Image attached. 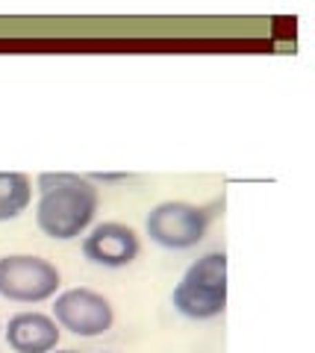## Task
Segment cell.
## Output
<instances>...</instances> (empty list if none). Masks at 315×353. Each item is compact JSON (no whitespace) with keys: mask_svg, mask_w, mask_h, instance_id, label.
Masks as SVG:
<instances>
[{"mask_svg":"<svg viewBox=\"0 0 315 353\" xmlns=\"http://www.w3.org/2000/svg\"><path fill=\"white\" fill-rule=\"evenodd\" d=\"M50 318L62 330H68V333H74V336L94 339V336H103L106 330L112 327L115 312H112V303L106 301L101 292L68 289V292L57 294Z\"/></svg>","mask_w":315,"mask_h":353,"instance_id":"5","label":"cell"},{"mask_svg":"<svg viewBox=\"0 0 315 353\" xmlns=\"http://www.w3.org/2000/svg\"><path fill=\"white\" fill-rule=\"evenodd\" d=\"M62 285L59 268L32 253L0 256V297L15 303H41Z\"/></svg>","mask_w":315,"mask_h":353,"instance_id":"3","label":"cell"},{"mask_svg":"<svg viewBox=\"0 0 315 353\" xmlns=\"http://www.w3.org/2000/svg\"><path fill=\"white\" fill-rule=\"evenodd\" d=\"M139 236L121 221H103L83 239V256L103 268H124L139 256Z\"/></svg>","mask_w":315,"mask_h":353,"instance_id":"6","label":"cell"},{"mask_svg":"<svg viewBox=\"0 0 315 353\" xmlns=\"http://www.w3.org/2000/svg\"><path fill=\"white\" fill-rule=\"evenodd\" d=\"M53 353V350H50ZM57 353H77V350H57Z\"/></svg>","mask_w":315,"mask_h":353,"instance_id":"9","label":"cell"},{"mask_svg":"<svg viewBox=\"0 0 315 353\" xmlns=\"http://www.w3.org/2000/svg\"><path fill=\"white\" fill-rule=\"evenodd\" d=\"M210 218L212 212H206L203 206H194L186 201H165L150 209L145 230L162 248L189 250L203 241L206 230H210Z\"/></svg>","mask_w":315,"mask_h":353,"instance_id":"4","label":"cell"},{"mask_svg":"<svg viewBox=\"0 0 315 353\" xmlns=\"http://www.w3.org/2000/svg\"><path fill=\"white\" fill-rule=\"evenodd\" d=\"M180 315L192 321H210L227 309V253H206L183 274L171 294Z\"/></svg>","mask_w":315,"mask_h":353,"instance_id":"2","label":"cell"},{"mask_svg":"<svg viewBox=\"0 0 315 353\" xmlns=\"http://www.w3.org/2000/svg\"><path fill=\"white\" fill-rule=\"evenodd\" d=\"M32 201V183L27 174L0 171V224L18 218Z\"/></svg>","mask_w":315,"mask_h":353,"instance_id":"8","label":"cell"},{"mask_svg":"<svg viewBox=\"0 0 315 353\" xmlns=\"http://www.w3.org/2000/svg\"><path fill=\"white\" fill-rule=\"evenodd\" d=\"M6 345L15 353H50L59 345V324L45 312H18L6 324Z\"/></svg>","mask_w":315,"mask_h":353,"instance_id":"7","label":"cell"},{"mask_svg":"<svg viewBox=\"0 0 315 353\" xmlns=\"http://www.w3.org/2000/svg\"><path fill=\"white\" fill-rule=\"evenodd\" d=\"M36 224L45 236L68 241L85 233L101 206V192L80 174H41L39 176Z\"/></svg>","mask_w":315,"mask_h":353,"instance_id":"1","label":"cell"}]
</instances>
